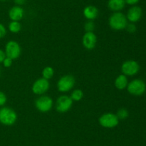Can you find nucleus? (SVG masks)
I'll return each mask as SVG.
<instances>
[{"label":"nucleus","instance_id":"obj_1","mask_svg":"<svg viewBox=\"0 0 146 146\" xmlns=\"http://www.w3.org/2000/svg\"><path fill=\"white\" fill-rule=\"evenodd\" d=\"M108 24L112 29L121 31L125 29L128 24L126 16L121 11L113 12L109 17Z\"/></svg>","mask_w":146,"mask_h":146},{"label":"nucleus","instance_id":"obj_2","mask_svg":"<svg viewBox=\"0 0 146 146\" xmlns=\"http://www.w3.org/2000/svg\"><path fill=\"white\" fill-rule=\"evenodd\" d=\"M17 120V114L9 107L3 106L0 108V123L5 126H12Z\"/></svg>","mask_w":146,"mask_h":146},{"label":"nucleus","instance_id":"obj_3","mask_svg":"<svg viewBox=\"0 0 146 146\" xmlns=\"http://www.w3.org/2000/svg\"><path fill=\"white\" fill-rule=\"evenodd\" d=\"M75 77L71 74H65L59 78L57 82V89L63 93L68 92L74 88L75 85Z\"/></svg>","mask_w":146,"mask_h":146},{"label":"nucleus","instance_id":"obj_4","mask_svg":"<svg viewBox=\"0 0 146 146\" xmlns=\"http://www.w3.org/2000/svg\"><path fill=\"white\" fill-rule=\"evenodd\" d=\"M128 93L134 96H141L146 90V84L141 79H135L128 82L127 86Z\"/></svg>","mask_w":146,"mask_h":146},{"label":"nucleus","instance_id":"obj_5","mask_svg":"<svg viewBox=\"0 0 146 146\" xmlns=\"http://www.w3.org/2000/svg\"><path fill=\"white\" fill-rule=\"evenodd\" d=\"M53 106H54L53 99L48 95L43 94L39 96L35 100V107L38 111L41 113H48L52 109Z\"/></svg>","mask_w":146,"mask_h":146},{"label":"nucleus","instance_id":"obj_6","mask_svg":"<svg viewBox=\"0 0 146 146\" xmlns=\"http://www.w3.org/2000/svg\"><path fill=\"white\" fill-rule=\"evenodd\" d=\"M119 121L116 115L112 113H104L98 118L100 125L105 128H113L118 125Z\"/></svg>","mask_w":146,"mask_h":146},{"label":"nucleus","instance_id":"obj_7","mask_svg":"<svg viewBox=\"0 0 146 146\" xmlns=\"http://www.w3.org/2000/svg\"><path fill=\"white\" fill-rule=\"evenodd\" d=\"M4 52L7 57L11 60H17L20 57L21 54V48L20 44L17 42L10 40L7 42L4 48Z\"/></svg>","mask_w":146,"mask_h":146},{"label":"nucleus","instance_id":"obj_8","mask_svg":"<svg viewBox=\"0 0 146 146\" xmlns=\"http://www.w3.org/2000/svg\"><path fill=\"white\" fill-rule=\"evenodd\" d=\"M73 100L70 96L63 94L57 98L56 102V110L60 113H65L71 108Z\"/></svg>","mask_w":146,"mask_h":146},{"label":"nucleus","instance_id":"obj_9","mask_svg":"<svg viewBox=\"0 0 146 146\" xmlns=\"http://www.w3.org/2000/svg\"><path fill=\"white\" fill-rule=\"evenodd\" d=\"M122 74L125 76H134L138 73L140 70V65L138 62L133 60H126L122 64L121 67Z\"/></svg>","mask_w":146,"mask_h":146},{"label":"nucleus","instance_id":"obj_10","mask_svg":"<svg viewBox=\"0 0 146 146\" xmlns=\"http://www.w3.org/2000/svg\"><path fill=\"white\" fill-rule=\"evenodd\" d=\"M50 87V83L48 80L41 77L38 78L33 83L31 90L33 93L37 95H43L45 94Z\"/></svg>","mask_w":146,"mask_h":146},{"label":"nucleus","instance_id":"obj_11","mask_svg":"<svg viewBox=\"0 0 146 146\" xmlns=\"http://www.w3.org/2000/svg\"><path fill=\"white\" fill-rule=\"evenodd\" d=\"M97 36L95 33L86 32L82 37V44L85 49L88 50H92L96 46Z\"/></svg>","mask_w":146,"mask_h":146},{"label":"nucleus","instance_id":"obj_12","mask_svg":"<svg viewBox=\"0 0 146 146\" xmlns=\"http://www.w3.org/2000/svg\"><path fill=\"white\" fill-rule=\"evenodd\" d=\"M143 11L141 7L138 6H132L128 10L127 12L126 18L128 21H129L131 23H135L139 21L142 17Z\"/></svg>","mask_w":146,"mask_h":146},{"label":"nucleus","instance_id":"obj_13","mask_svg":"<svg viewBox=\"0 0 146 146\" xmlns=\"http://www.w3.org/2000/svg\"><path fill=\"white\" fill-rule=\"evenodd\" d=\"M8 15L11 21H19L24 17V10L21 6H14L9 10Z\"/></svg>","mask_w":146,"mask_h":146},{"label":"nucleus","instance_id":"obj_14","mask_svg":"<svg viewBox=\"0 0 146 146\" xmlns=\"http://www.w3.org/2000/svg\"><path fill=\"white\" fill-rule=\"evenodd\" d=\"M98 14H99V11H98V8L94 5L86 6L83 11V14H84V17L87 20H91V21L96 19L98 17Z\"/></svg>","mask_w":146,"mask_h":146},{"label":"nucleus","instance_id":"obj_15","mask_svg":"<svg viewBox=\"0 0 146 146\" xmlns=\"http://www.w3.org/2000/svg\"><path fill=\"white\" fill-rule=\"evenodd\" d=\"M107 5L111 11L116 12L123 9L125 6V0H108Z\"/></svg>","mask_w":146,"mask_h":146},{"label":"nucleus","instance_id":"obj_16","mask_svg":"<svg viewBox=\"0 0 146 146\" xmlns=\"http://www.w3.org/2000/svg\"><path fill=\"white\" fill-rule=\"evenodd\" d=\"M128 77H127V76H125V74H119V75L115 78V82H114L115 87L119 90H124V89L126 88L127 86H128Z\"/></svg>","mask_w":146,"mask_h":146},{"label":"nucleus","instance_id":"obj_17","mask_svg":"<svg viewBox=\"0 0 146 146\" xmlns=\"http://www.w3.org/2000/svg\"><path fill=\"white\" fill-rule=\"evenodd\" d=\"M8 29L10 32L13 34H17L19 32L21 29V24L19 21H10L8 25Z\"/></svg>","mask_w":146,"mask_h":146},{"label":"nucleus","instance_id":"obj_18","mask_svg":"<svg viewBox=\"0 0 146 146\" xmlns=\"http://www.w3.org/2000/svg\"><path fill=\"white\" fill-rule=\"evenodd\" d=\"M41 74H42L43 78L46 79V80H51L54 74V70L53 67H50V66H47V67H44L43 69L42 72H41Z\"/></svg>","mask_w":146,"mask_h":146},{"label":"nucleus","instance_id":"obj_19","mask_svg":"<svg viewBox=\"0 0 146 146\" xmlns=\"http://www.w3.org/2000/svg\"><path fill=\"white\" fill-rule=\"evenodd\" d=\"M84 92L81 90V89H76V90H73L71 93V98L72 99L73 101H80L84 97Z\"/></svg>","mask_w":146,"mask_h":146},{"label":"nucleus","instance_id":"obj_20","mask_svg":"<svg viewBox=\"0 0 146 146\" xmlns=\"http://www.w3.org/2000/svg\"><path fill=\"white\" fill-rule=\"evenodd\" d=\"M116 116L118 118L119 120H124L125 119H127L129 116V113H128V110H126L124 107H122V108H120L119 110L117 111L116 113Z\"/></svg>","mask_w":146,"mask_h":146},{"label":"nucleus","instance_id":"obj_21","mask_svg":"<svg viewBox=\"0 0 146 146\" xmlns=\"http://www.w3.org/2000/svg\"><path fill=\"white\" fill-rule=\"evenodd\" d=\"M95 23L91 20H88L84 24V29H85L86 32H93L95 29Z\"/></svg>","mask_w":146,"mask_h":146},{"label":"nucleus","instance_id":"obj_22","mask_svg":"<svg viewBox=\"0 0 146 146\" xmlns=\"http://www.w3.org/2000/svg\"><path fill=\"white\" fill-rule=\"evenodd\" d=\"M125 29L130 34H133V33H135L136 31V26H135V24L134 23L130 22V24L128 23L126 27H125Z\"/></svg>","mask_w":146,"mask_h":146},{"label":"nucleus","instance_id":"obj_23","mask_svg":"<svg viewBox=\"0 0 146 146\" xmlns=\"http://www.w3.org/2000/svg\"><path fill=\"white\" fill-rule=\"evenodd\" d=\"M7 97L4 92L0 91V107H3L7 103Z\"/></svg>","mask_w":146,"mask_h":146},{"label":"nucleus","instance_id":"obj_24","mask_svg":"<svg viewBox=\"0 0 146 146\" xmlns=\"http://www.w3.org/2000/svg\"><path fill=\"white\" fill-rule=\"evenodd\" d=\"M2 64L4 67L9 68V67H10L11 65H12L13 60H11V59L9 58V57H6V58L4 60V61L2 62Z\"/></svg>","mask_w":146,"mask_h":146},{"label":"nucleus","instance_id":"obj_25","mask_svg":"<svg viewBox=\"0 0 146 146\" xmlns=\"http://www.w3.org/2000/svg\"><path fill=\"white\" fill-rule=\"evenodd\" d=\"M7 34V29L4 27V25L1 23H0V39H2Z\"/></svg>","mask_w":146,"mask_h":146},{"label":"nucleus","instance_id":"obj_26","mask_svg":"<svg viewBox=\"0 0 146 146\" xmlns=\"http://www.w3.org/2000/svg\"><path fill=\"white\" fill-rule=\"evenodd\" d=\"M140 0H125V4H128L131 6H135V4L139 2Z\"/></svg>","mask_w":146,"mask_h":146},{"label":"nucleus","instance_id":"obj_27","mask_svg":"<svg viewBox=\"0 0 146 146\" xmlns=\"http://www.w3.org/2000/svg\"><path fill=\"white\" fill-rule=\"evenodd\" d=\"M6 54L4 52V50L0 49V63H2V62L4 61V59L6 58Z\"/></svg>","mask_w":146,"mask_h":146},{"label":"nucleus","instance_id":"obj_28","mask_svg":"<svg viewBox=\"0 0 146 146\" xmlns=\"http://www.w3.org/2000/svg\"><path fill=\"white\" fill-rule=\"evenodd\" d=\"M14 3H15L18 6H21V5H23V4H24L26 3V1H27V0H14Z\"/></svg>","mask_w":146,"mask_h":146},{"label":"nucleus","instance_id":"obj_29","mask_svg":"<svg viewBox=\"0 0 146 146\" xmlns=\"http://www.w3.org/2000/svg\"><path fill=\"white\" fill-rule=\"evenodd\" d=\"M7 1V0H0V1Z\"/></svg>","mask_w":146,"mask_h":146},{"label":"nucleus","instance_id":"obj_30","mask_svg":"<svg viewBox=\"0 0 146 146\" xmlns=\"http://www.w3.org/2000/svg\"><path fill=\"white\" fill-rule=\"evenodd\" d=\"M0 76H1V68H0Z\"/></svg>","mask_w":146,"mask_h":146}]
</instances>
